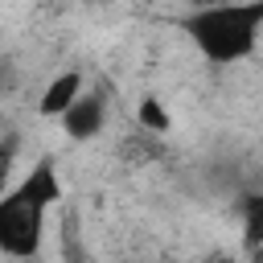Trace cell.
<instances>
[{
  "instance_id": "obj_1",
  "label": "cell",
  "mask_w": 263,
  "mask_h": 263,
  "mask_svg": "<svg viewBox=\"0 0 263 263\" xmlns=\"http://www.w3.org/2000/svg\"><path fill=\"white\" fill-rule=\"evenodd\" d=\"M66 201V181L53 156L33 160L0 197V251L16 263H29L45 247V226L53 205Z\"/></svg>"
},
{
  "instance_id": "obj_2",
  "label": "cell",
  "mask_w": 263,
  "mask_h": 263,
  "mask_svg": "<svg viewBox=\"0 0 263 263\" xmlns=\"http://www.w3.org/2000/svg\"><path fill=\"white\" fill-rule=\"evenodd\" d=\"M189 45L210 66H238L259 49L263 0H214L181 21Z\"/></svg>"
},
{
  "instance_id": "obj_3",
  "label": "cell",
  "mask_w": 263,
  "mask_h": 263,
  "mask_svg": "<svg viewBox=\"0 0 263 263\" xmlns=\"http://www.w3.org/2000/svg\"><path fill=\"white\" fill-rule=\"evenodd\" d=\"M86 90H90V86H86V74H82V70H58V74L41 86L37 115H41V119H62Z\"/></svg>"
},
{
  "instance_id": "obj_4",
  "label": "cell",
  "mask_w": 263,
  "mask_h": 263,
  "mask_svg": "<svg viewBox=\"0 0 263 263\" xmlns=\"http://www.w3.org/2000/svg\"><path fill=\"white\" fill-rule=\"evenodd\" d=\"M58 123H62V132H66L70 140H78V144L95 140V136L107 127V95H103V90H86Z\"/></svg>"
},
{
  "instance_id": "obj_5",
  "label": "cell",
  "mask_w": 263,
  "mask_h": 263,
  "mask_svg": "<svg viewBox=\"0 0 263 263\" xmlns=\"http://www.w3.org/2000/svg\"><path fill=\"white\" fill-rule=\"evenodd\" d=\"M238 222H242V251H263V189H247L238 197Z\"/></svg>"
},
{
  "instance_id": "obj_6",
  "label": "cell",
  "mask_w": 263,
  "mask_h": 263,
  "mask_svg": "<svg viewBox=\"0 0 263 263\" xmlns=\"http://www.w3.org/2000/svg\"><path fill=\"white\" fill-rule=\"evenodd\" d=\"M136 123H140V132H152V136H164L168 127H173V115H168V107L160 103V99H140V107H136Z\"/></svg>"
},
{
  "instance_id": "obj_7",
  "label": "cell",
  "mask_w": 263,
  "mask_h": 263,
  "mask_svg": "<svg viewBox=\"0 0 263 263\" xmlns=\"http://www.w3.org/2000/svg\"><path fill=\"white\" fill-rule=\"evenodd\" d=\"M12 160H16V132H4V148H0V173L4 177L12 173Z\"/></svg>"
},
{
  "instance_id": "obj_8",
  "label": "cell",
  "mask_w": 263,
  "mask_h": 263,
  "mask_svg": "<svg viewBox=\"0 0 263 263\" xmlns=\"http://www.w3.org/2000/svg\"><path fill=\"white\" fill-rule=\"evenodd\" d=\"M189 263H205V259H189Z\"/></svg>"
}]
</instances>
